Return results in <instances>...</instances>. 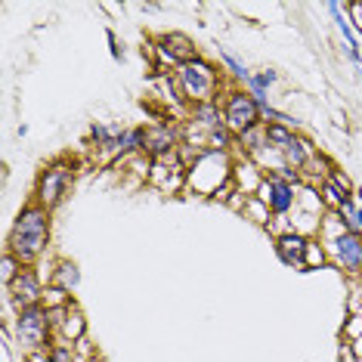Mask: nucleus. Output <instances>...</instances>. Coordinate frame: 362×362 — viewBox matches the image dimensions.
<instances>
[{
	"instance_id": "nucleus-1",
	"label": "nucleus",
	"mask_w": 362,
	"mask_h": 362,
	"mask_svg": "<svg viewBox=\"0 0 362 362\" xmlns=\"http://www.w3.org/2000/svg\"><path fill=\"white\" fill-rule=\"evenodd\" d=\"M47 245H50V211L31 202L16 217L10 238H6V251H13L25 267H35L44 257Z\"/></svg>"
},
{
	"instance_id": "nucleus-2",
	"label": "nucleus",
	"mask_w": 362,
	"mask_h": 362,
	"mask_svg": "<svg viewBox=\"0 0 362 362\" xmlns=\"http://www.w3.org/2000/svg\"><path fill=\"white\" fill-rule=\"evenodd\" d=\"M233 164H235V155L233 152H214L208 149L202 155L192 168L186 170V192H195V195H214L220 192L226 183H233Z\"/></svg>"
},
{
	"instance_id": "nucleus-3",
	"label": "nucleus",
	"mask_w": 362,
	"mask_h": 362,
	"mask_svg": "<svg viewBox=\"0 0 362 362\" xmlns=\"http://www.w3.org/2000/svg\"><path fill=\"white\" fill-rule=\"evenodd\" d=\"M177 84L183 90L186 105H202V103H220V90H223V75L208 62V59H192L180 65L174 71Z\"/></svg>"
},
{
	"instance_id": "nucleus-4",
	"label": "nucleus",
	"mask_w": 362,
	"mask_h": 362,
	"mask_svg": "<svg viewBox=\"0 0 362 362\" xmlns=\"http://www.w3.org/2000/svg\"><path fill=\"white\" fill-rule=\"evenodd\" d=\"M6 332L16 334V344L28 353H37V350H50V337L53 332V319H50V310L47 307H28L22 313H16L13 325H6Z\"/></svg>"
},
{
	"instance_id": "nucleus-5",
	"label": "nucleus",
	"mask_w": 362,
	"mask_h": 362,
	"mask_svg": "<svg viewBox=\"0 0 362 362\" xmlns=\"http://www.w3.org/2000/svg\"><path fill=\"white\" fill-rule=\"evenodd\" d=\"M220 105H223V121H226V130L233 136H242L245 130L263 124V112L260 105L254 103V96L242 87H229L223 90L220 96Z\"/></svg>"
},
{
	"instance_id": "nucleus-6",
	"label": "nucleus",
	"mask_w": 362,
	"mask_h": 362,
	"mask_svg": "<svg viewBox=\"0 0 362 362\" xmlns=\"http://www.w3.org/2000/svg\"><path fill=\"white\" fill-rule=\"evenodd\" d=\"M71 180H75V164L69 161H53L50 168H44V174L37 177V186H35V204L40 208L53 211L56 204L65 202L71 189Z\"/></svg>"
},
{
	"instance_id": "nucleus-7",
	"label": "nucleus",
	"mask_w": 362,
	"mask_h": 362,
	"mask_svg": "<svg viewBox=\"0 0 362 362\" xmlns=\"http://www.w3.org/2000/svg\"><path fill=\"white\" fill-rule=\"evenodd\" d=\"M44 291H47V285H44L40 269L37 267H25L19 273V279L6 288V298H10L16 313H22L28 307H40V303H44Z\"/></svg>"
},
{
	"instance_id": "nucleus-8",
	"label": "nucleus",
	"mask_w": 362,
	"mask_h": 362,
	"mask_svg": "<svg viewBox=\"0 0 362 362\" xmlns=\"http://www.w3.org/2000/svg\"><path fill=\"white\" fill-rule=\"evenodd\" d=\"M298 189L294 183H285L282 177H273L267 174V180H263L257 199L267 202V208L273 211V217H288V214L294 211V204H298Z\"/></svg>"
},
{
	"instance_id": "nucleus-9",
	"label": "nucleus",
	"mask_w": 362,
	"mask_h": 362,
	"mask_svg": "<svg viewBox=\"0 0 362 362\" xmlns=\"http://www.w3.org/2000/svg\"><path fill=\"white\" fill-rule=\"evenodd\" d=\"M328 260L334 263V267H341L344 273L356 276L362 273V235L356 233H344L337 242L328 245Z\"/></svg>"
},
{
	"instance_id": "nucleus-10",
	"label": "nucleus",
	"mask_w": 362,
	"mask_h": 362,
	"mask_svg": "<svg viewBox=\"0 0 362 362\" xmlns=\"http://www.w3.org/2000/svg\"><path fill=\"white\" fill-rule=\"evenodd\" d=\"M50 319H53L56 341H65V344H78V341H84L87 322H84V313H81V307H78L75 300H71L69 307H62V310H53V313H50Z\"/></svg>"
},
{
	"instance_id": "nucleus-11",
	"label": "nucleus",
	"mask_w": 362,
	"mask_h": 362,
	"mask_svg": "<svg viewBox=\"0 0 362 362\" xmlns=\"http://www.w3.org/2000/svg\"><path fill=\"white\" fill-rule=\"evenodd\" d=\"M263 180H267V174L260 170V164L248 158V155H235V164H233V183L242 195H248V199H254V195L260 192Z\"/></svg>"
},
{
	"instance_id": "nucleus-12",
	"label": "nucleus",
	"mask_w": 362,
	"mask_h": 362,
	"mask_svg": "<svg viewBox=\"0 0 362 362\" xmlns=\"http://www.w3.org/2000/svg\"><path fill=\"white\" fill-rule=\"evenodd\" d=\"M186 124H192L195 130H202V134H214V130H223L226 121H223V105L220 103H202V105H189L186 112Z\"/></svg>"
},
{
	"instance_id": "nucleus-13",
	"label": "nucleus",
	"mask_w": 362,
	"mask_h": 362,
	"mask_svg": "<svg viewBox=\"0 0 362 362\" xmlns=\"http://www.w3.org/2000/svg\"><path fill=\"white\" fill-rule=\"evenodd\" d=\"M307 242H310V238L300 235V233H282V235H276V254H279V260H282L285 267L303 269V254H307Z\"/></svg>"
},
{
	"instance_id": "nucleus-14",
	"label": "nucleus",
	"mask_w": 362,
	"mask_h": 362,
	"mask_svg": "<svg viewBox=\"0 0 362 362\" xmlns=\"http://www.w3.org/2000/svg\"><path fill=\"white\" fill-rule=\"evenodd\" d=\"M328 13L334 16V22H337V31H341V37L347 40V53H350V59L362 65V53H359V37H356V31H353V22H350V16L344 13V6L341 4H328Z\"/></svg>"
},
{
	"instance_id": "nucleus-15",
	"label": "nucleus",
	"mask_w": 362,
	"mask_h": 362,
	"mask_svg": "<svg viewBox=\"0 0 362 362\" xmlns=\"http://www.w3.org/2000/svg\"><path fill=\"white\" fill-rule=\"evenodd\" d=\"M282 155H285V164H288V168H294V170L300 174V170L313 161V155H316V146L307 143L303 136H294L291 143H288L285 149H282Z\"/></svg>"
},
{
	"instance_id": "nucleus-16",
	"label": "nucleus",
	"mask_w": 362,
	"mask_h": 362,
	"mask_svg": "<svg viewBox=\"0 0 362 362\" xmlns=\"http://www.w3.org/2000/svg\"><path fill=\"white\" fill-rule=\"evenodd\" d=\"M78 282H81V269L75 267L71 260H59L53 267V279H50V285H56V288H62V291H75L78 288Z\"/></svg>"
},
{
	"instance_id": "nucleus-17",
	"label": "nucleus",
	"mask_w": 362,
	"mask_h": 362,
	"mask_svg": "<svg viewBox=\"0 0 362 362\" xmlns=\"http://www.w3.org/2000/svg\"><path fill=\"white\" fill-rule=\"evenodd\" d=\"M242 217H245V220H251V223H257V226H263V229H269V223H273V211H269V208H267V202L257 199V195L245 202Z\"/></svg>"
},
{
	"instance_id": "nucleus-18",
	"label": "nucleus",
	"mask_w": 362,
	"mask_h": 362,
	"mask_svg": "<svg viewBox=\"0 0 362 362\" xmlns=\"http://www.w3.org/2000/svg\"><path fill=\"white\" fill-rule=\"evenodd\" d=\"M325 263H332V260H328L325 245L319 242V238H310V242H307V254H303V273H310V269H322Z\"/></svg>"
},
{
	"instance_id": "nucleus-19",
	"label": "nucleus",
	"mask_w": 362,
	"mask_h": 362,
	"mask_svg": "<svg viewBox=\"0 0 362 362\" xmlns=\"http://www.w3.org/2000/svg\"><path fill=\"white\" fill-rule=\"evenodd\" d=\"M22 269H25V263L16 257L13 251H4V260H0V279H4V288H10L16 279H19Z\"/></svg>"
},
{
	"instance_id": "nucleus-20",
	"label": "nucleus",
	"mask_w": 362,
	"mask_h": 362,
	"mask_svg": "<svg viewBox=\"0 0 362 362\" xmlns=\"http://www.w3.org/2000/svg\"><path fill=\"white\" fill-rule=\"evenodd\" d=\"M294 136H298V134H294L291 127H285V124H267V143L276 146V149H285Z\"/></svg>"
},
{
	"instance_id": "nucleus-21",
	"label": "nucleus",
	"mask_w": 362,
	"mask_h": 362,
	"mask_svg": "<svg viewBox=\"0 0 362 362\" xmlns=\"http://www.w3.org/2000/svg\"><path fill=\"white\" fill-rule=\"evenodd\" d=\"M47 359H50V362H75V344L53 341L50 350H47Z\"/></svg>"
},
{
	"instance_id": "nucleus-22",
	"label": "nucleus",
	"mask_w": 362,
	"mask_h": 362,
	"mask_svg": "<svg viewBox=\"0 0 362 362\" xmlns=\"http://www.w3.org/2000/svg\"><path fill=\"white\" fill-rule=\"evenodd\" d=\"M223 62H226L229 75H233L235 81H245V84H248L251 71H248V69H245V62H242V59H235V56H233V53H223Z\"/></svg>"
},
{
	"instance_id": "nucleus-23",
	"label": "nucleus",
	"mask_w": 362,
	"mask_h": 362,
	"mask_svg": "<svg viewBox=\"0 0 362 362\" xmlns=\"http://www.w3.org/2000/svg\"><path fill=\"white\" fill-rule=\"evenodd\" d=\"M328 183H332V186H337V189H341L344 195H353V186H350V180H347V174H341V170H334V168H332V174H328Z\"/></svg>"
},
{
	"instance_id": "nucleus-24",
	"label": "nucleus",
	"mask_w": 362,
	"mask_h": 362,
	"mask_svg": "<svg viewBox=\"0 0 362 362\" xmlns=\"http://www.w3.org/2000/svg\"><path fill=\"white\" fill-rule=\"evenodd\" d=\"M341 362H356V353H353L350 344H341Z\"/></svg>"
},
{
	"instance_id": "nucleus-25",
	"label": "nucleus",
	"mask_w": 362,
	"mask_h": 362,
	"mask_svg": "<svg viewBox=\"0 0 362 362\" xmlns=\"http://www.w3.org/2000/svg\"><path fill=\"white\" fill-rule=\"evenodd\" d=\"M105 37H109V47H112V56H115V59H121V50H118V37H115V31H105Z\"/></svg>"
},
{
	"instance_id": "nucleus-26",
	"label": "nucleus",
	"mask_w": 362,
	"mask_h": 362,
	"mask_svg": "<svg viewBox=\"0 0 362 362\" xmlns=\"http://www.w3.org/2000/svg\"><path fill=\"white\" fill-rule=\"evenodd\" d=\"M260 78H263V84H276V81H279V75H276V71L273 69H267V71H260Z\"/></svg>"
},
{
	"instance_id": "nucleus-27",
	"label": "nucleus",
	"mask_w": 362,
	"mask_h": 362,
	"mask_svg": "<svg viewBox=\"0 0 362 362\" xmlns=\"http://www.w3.org/2000/svg\"><path fill=\"white\" fill-rule=\"evenodd\" d=\"M356 362H362V356H356Z\"/></svg>"
}]
</instances>
